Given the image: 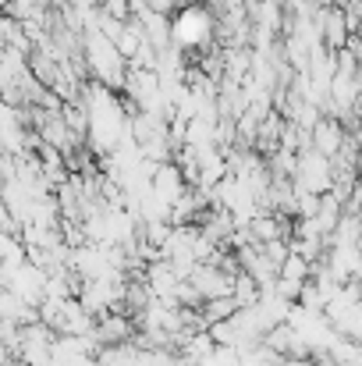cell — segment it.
<instances>
[{
	"label": "cell",
	"instance_id": "1",
	"mask_svg": "<svg viewBox=\"0 0 362 366\" xmlns=\"http://www.w3.org/2000/svg\"><path fill=\"white\" fill-rule=\"evenodd\" d=\"M309 135H313V149L320 157H327V160H334L338 149H341V142H345V128L334 122V118H320V122L313 124Z\"/></svg>",
	"mask_w": 362,
	"mask_h": 366
},
{
	"label": "cell",
	"instance_id": "2",
	"mask_svg": "<svg viewBox=\"0 0 362 366\" xmlns=\"http://www.w3.org/2000/svg\"><path fill=\"white\" fill-rule=\"evenodd\" d=\"M104 4V18H111V21H131V4L128 0H100Z\"/></svg>",
	"mask_w": 362,
	"mask_h": 366
}]
</instances>
